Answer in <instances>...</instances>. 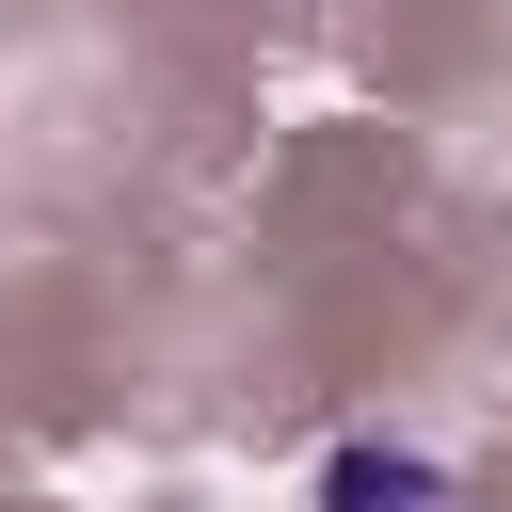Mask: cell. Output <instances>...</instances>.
Returning <instances> with one entry per match:
<instances>
[{
  "instance_id": "cell-1",
  "label": "cell",
  "mask_w": 512,
  "mask_h": 512,
  "mask_svg": "<svg viewBox=\"0 0 512 512\" xmlns=\"http://www.w3.org/2000/svg\"><path fill=\"white\" fill-rule=\"evenodd\" d=\"M304 512H464V464L416 448V432H336L320 480H304Z\"/></svg>"
}]
</instances>
